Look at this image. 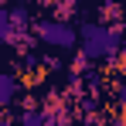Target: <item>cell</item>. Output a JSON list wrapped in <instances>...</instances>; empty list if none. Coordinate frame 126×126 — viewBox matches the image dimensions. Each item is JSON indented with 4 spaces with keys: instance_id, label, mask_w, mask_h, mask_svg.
<instances>
[{
    "instance_id": "6da1fadb",
    "label": "cell",
    "mask_w": 126,
    "mask_h": 126,
    "mask_svg": "<svg viewBox=\"0 0 126 126\" xmlns=\"http://www.w3.org/2000/svg\"><path fill=\"white\" fill-rule=\"evenodd\" d=\"M79 51H85L92 62H106L116 48H119V27H106V24H82L79 31Z\"/></svg>"
},
{
    "instance_id": "7a4b0ae2",
    "label": "cell",
    "mask_w": 126,
    "mask_h": 126,
    "mask_svg": "<svg viewBox=\"0 0 126 126\" xmlns=\"http://www.w3.org/2000/svg\"><path fill=\"white\" fill-rule=\"evenodd\" d=\"M31 31H34L44 44L62 48V51H75V44H79V31H72V27L65 21H58V17H51V21H34Z\"/></svg>"
},
{
    "instance_id": "3957f363",
    "label": "cell",
    "mask_w": 126,
    "mask_h": 126,
    "mask_svg": "<svg viewBox=\"0 0 126 126\" xmlns=\"http://www.w3.org/2000/svg\"><path fill=\"white\" fill-rule=\"evenodd\" d=\"M21 92V82L14 72H0V106H10Z\"/></svg>"
},
{
    "instance_id": "277c9868",
    "label": "cell",
    "mask_w": 126,
    "mask_h": 126,
    "mask_svg": "<svg viewBox=\"0 0 126 126\" xmlns=\"http://www.w3.org/2000/svg\"><path fill=\"white\" fill-rule=\"evenodd\" d=\"M0 41L3 44L10 41V14H7L3 7H0Z\"/></svg>"
},
{
    "instance_id": "5b68a950",
    "label": "cell",
    "mask_w": 126,
    "mask_h": 126,
    "mask_svg": "<svg viewBox=\"0 0 126 126\" xmlns=\"http://www.w3.org/2000/svg\"><path fill=\"white\" fill-rule=\"evenodd\" d=\"M72 10H75V0H58V3H55V17H58V21L68 17Z\"/></svg>"
},
{
    "instance_id": "8992f818",
    "label": "cell",
    "mask_w": 126,
    "mask_h": 126,
    "mask_svg": "<svg viewBox=\"0 0 126 126\" xmlns=\"http://www.w3.org/2000/svg\"><path fill=\"white\" fill-rule=\"evenodd\" d=\"M21 123H31V126H34V123H44V116H41V112H24Z\"/></svg>"
}]
</instances>
